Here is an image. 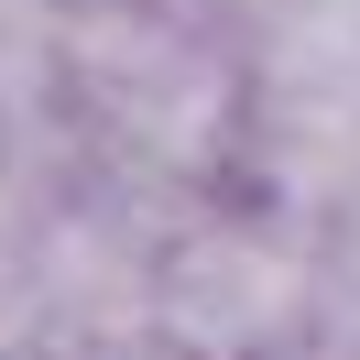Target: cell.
<instances>
[{
	"mask_svg": "<svg viewBox=\"0 0 360 360\" xmlns=\"http://www.w3.org/2000/svg\"><path fill=\"white\" fill-rule=\"evenodd\" d=\"M66 77L88 88V110L110 131H131L153 164H207L229 131V77L219 55H197L175 22L142 11H77L66 22Z\"/></svg>",
	"mask_w": 360,
	"mask_h": 360,
	"instance_id": "1",
	"label": "cell"
},
{
	"mask_svg": "<svg viewBox=\"0 0 360 360\" xmlns=\"http://www.w3.org/2000/svg\"><path fill=\"white\" fill-rule=\"evenodd\" d=\"M33 328H44V284H33V273L0 251V349H22Z\"/></svg>",
	"mask_w": 360,
	"mask_h": 360,
	"instance_id": "4",
	"label": "cell"
},
{
	"mask_svg": "<svg viewBox=\"0 0 360 360\" xmlns=\"http://www.w3.org/2000/svg\"><path fill=\"white\" fill-rule=\"evenodd\" d=\"M316 316V262L262 219L197 229V240L164 262V328L186 338L197 360H251L273 338H295Z\"/></svg>",
	"mask_w": 360,
	"mask_h": 360,
	"instance_id": "2",
	"label": "cell"
},
{
	"mask_svg": "<svg viewBox=\"0 0 360 360\" xmlns=\"http://www.w3.org/2000/svg\"><path fill=\"white\" fill-rule=\"evenodd\" d=\"M142 306H153L142 251H120L98 219H66L44 240V316H66L88 338H120V328H142Z\"/></svg>",
	"mask_w": 360,
	"mask_h": 360,
	"instance_id": "3",
	"label": "cell"
}]
</instances>
